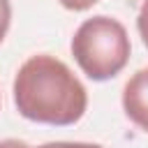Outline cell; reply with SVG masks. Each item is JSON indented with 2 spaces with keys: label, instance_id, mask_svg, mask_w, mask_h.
Returning <instances> with one entry per match:
<instances>
[{
  "label": "cell",
  "instance_id": "obj_1",
  "mask_svg": "<svg viewBox=\"0 0 148 148\" xmlns=\"http://www.w3.org/2000/svg\"><path fill=\"white\" fill-rule=\"evenodd\" d=\"M14 104L32 123L74 125L86 113L88 92L62 60L37 53L16 72Z\"/></svg>",
  "mask_w": 148,
  "mask_h": 148
},
{
  "label": "cell",
  "instance_id": "obj_2",
  "mask_svg": "<svg viewBox=\"0 0 148 148\" xmlns=\"http://www.w3.org/2000/svg\"><path fill=\"white\" fill-rule=\"evenodd\" d=\"M130 37L120 21L111 16L86 18L72 37V56L92 81L113 79L130 60Z\"/></svg>",
  "mask_w": 148,
  "mask_h": 148
},
{
  "label": "cell",
  "instance_id": "obj_3",
  "mask_svg": "<svg viewBox=\"0 0 148 148\" xmlns=\"http://www.w3.org/2000/svg\"><path fill=\"white\" fill-rule=\"evenodd\" d=\"M125 116L143 132H148V67L134 72L123 88Z\"/></svg>",
  "mask_w": 148,
  "mask_h": 148
},
{
  "label": "cell",
  "instance_id": "obj_4",
  "mask_svg": "<svg viewBox=\"0 0 148 148\" xmlns=\"http://www.w3.org/2000/svg\"><path fill=\"white\" fill-rule=\"evenodd\" d=\"M9 23H12V5L9 0H0V44L9 30Z\"/></svg>",
  "mask_w": 148,
  "mask_h": 148
},
{
  "label": "cell",
  "instance_id": "obj_5",
  "mask_svg": "<svg viewBox=\"0 0 148 148\" xmlns=\"http://www.w3.org/2000/svg\"><path fill=\"white\" fill-rule=\"evenodd\" d=\"M136 28H139V35L143 39V44L148 46V0H143L141 9H139V16H136Z\"/></svg>",
  "mask_w": 148,
  "mask_h": 148
},
{
  "label": "cell",
  "instance_id": "obj_6",
  "mask_svg": "<svg viewBox=\"0 0 148 148\" xmlns=\"http://www.w3.org/2000/svg\"><path fill=\"white\" fill-rule=\"evenodd\" d=\"M37 148H104L99 143H83V141H49Z\"/></svg>",
  "mask_w": 148,
  "mask_h": 148
},
{
  "label": "cell",
  "instance_id": "obj_7",
  "mask_svg": "<svg viewBox=\"0 0 148 148\" xmlns=\"http://www.w3.org/2000/svg\"><path fill=\"white\" fill-rule=\"evenodd\" d=\"M99 0H60V5L69 12H83V9H90L92 5H97Z\"/></svg>",
  "mask_w": 148,
  "mask_h": 148
},
{
  "label": "cell",
  "instance_id": "obj_8",
  "mask_svg": "<svg viewBox=\"0 0 148 148\" xmlns=\"http://www.w3.org/2000/svg\"><path fill=\"white\" fill-rule=\"evenodd\" d=\"M0 148H30V146L18 139H5V141H0Z\"/></svg>",
  "mask_w": 148,
  "mask_h": 148
}]
</instances>
